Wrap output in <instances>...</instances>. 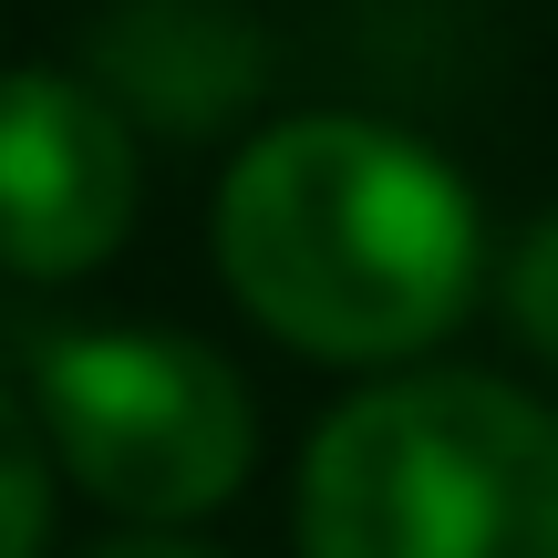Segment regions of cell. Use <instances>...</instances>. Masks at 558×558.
Here are the masks:
<instances>
[{"mask_svg": "<svg viewBox=\"0 0 558 558\" xmlns=\"http://www.w3.org/2000/svg\"><path fill=\"white\" fill-rule=\"evenodd\" d=\"M218 279L300 362L414 373L486 290V207L424 135L373 114H279L228 156Z\"/></svg>", "mask_w": 558, "mask_h": 558, "instance_id": "obj_1", "label": "cell"}, {"mask_svg": "<svg viewBox=\"0 0 558 558\" xmlns=\"http://www.w3.org/2000/svg\"><path fill=\"white\" fill-rule=\"evenodd\" d=\"M300 558H558V414L507 373L414 362L300 445Z\"/></svg>", "mask_w": 558, "mask_h": 558, "instance_id": "obj_2", "label": "cell"}, {"mask_svg": "<svg viewBox=\"0 0 558 558\" xmlns=\"http://www.w3.org/2000/svg\"><path fill=\"white\" fill-rule=\"evenodd\" d=\"M32 414L62 486L114 507L124 527H197L259 465V403L197 331H52L32 352Z\"/></svg>", "mask_w": 558, "mask_h": 558, "instance_id": "obj_3", "label": "cell"}, {"mask_svg": "<svg viewBox=\"0 0 558 558\" xmlns=\"http://www.w3.org/2000/svg\"><path fill=\"white\" fill-rule=\"evenodd\" d=\"M145 207V135L62 62L0 73V269L11 279H83L135 239Z\"/></svg>", "mask_w": 558, "mask_h": 558, "instance_id": "obj_4", "label": "cell"}, {"mask_svg": "<svg viewBox=\"0 0 558 558\" xmlns=\"http://www.w3.org/2000/svg\"><path fill=\"white\" fill-rule=\"evenodd\" d=\"M269 21L248 0H114L83 32V83L135 135L166 145H207L248 124L269 94Z\"/></svg>", "mask_w": 558, "mask_h": 558, "instance_id": "obj_5", "label": "cell"}, {"mask_svg": "<svg viewBox=\"0 0 558 558\" xmlns=\"http://www.w3.org/2000/svg\"><path fill=\"white\" fill-rule=\"evenodd\" d=\"M52 497H62V465L41 445V414H32V393L0 383V558L52 548Z\"/></svg>", "mask_w": 558, "mask_h": 558, "instance_id": "obj_6", "label": "cell"}, {"mask_svg": "<svg viewBox=\"0 0 558 558\" xmlns=\"http://www.w3.org/2000/svg\"><path fill=\"white\" fill-rule=\"evenodd\" d=\"M497 300H507V331L538 362H558V207L518 228V248H507V269H497Z\"/></svg>", "mask_w": 558, "mask_h": 558, "instance_id": "obj_7", "label": "cell"}, {"mask_svg": "<svg viewBox=\"0 0 558 558\" xmlns=\"http://www.w3.org/2000/svg\"><path fill=\"white\" fill-rule=\"evenodd\" d=\"M83 558H228V548L197 538V527H114V538H94Z\"/></svg>", "mask_w": 558, "mask_h": 558, "instance_id": "obj_8", "label": "cell"}]
</instances>
